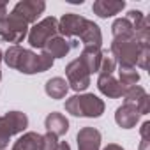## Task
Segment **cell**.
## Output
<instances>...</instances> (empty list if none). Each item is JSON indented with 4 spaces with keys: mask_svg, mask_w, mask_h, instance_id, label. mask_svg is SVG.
Listing matches in <instances>:
<instances>
[{
    "mask_svg": "<svg viewBox=\"0 0 150 150\" xmlns=\"http://www.w3.org/2000/svg\"><path fill=\"white\" fill-rule=\"evenodd\" d=\"M118 81L124 88L132 87L139 81V72L136 67H118Z\"/></svg>",
    "mask_w": 150,
    "mask_h": 150,
    "instance_id": "cell-22",
    "label": "cell"
},
{
    "mask_svg": "<svg viewBox=\"0 0 150 150\" xmlns=\"http://www.w3.org/2000/svg\"><path fill=\"white\" fill-rule=\"evenodd\" d=\"M148 57H150V44H141L136 65H139L141 69H146L148 67Z\"/></svg>",
    "mask_w": 150,
    "mask_h": 150,
    "instance_id": "cell-24",
    "label": "cell"
},
{
    "mask_svg": "<svg viewBox=\"0 0 150 150\" xmlns=\"http://www.w3.org/2000/svg\"><path fill=\"white\" fill-rule=\"evenodd\" d=\"M44 9H46V4L42 0H21V2H18L14 6V9L11 13L30 25V23L37 21V18L44 13Z\"/></svg>",
    "mask_w": 150,
    "mask_h": 150,
    "instance_id": "cell-7",
    "label": "cell"
},
{
    "mask_svg": "<svg viewBox=\"0 0 150 150\" xmlns=\"http://www.w3.org/2000/svg\"><path fill=\"white\" fill-rule=\"evenodd\" d=\"M104 101L94 94H80L72 96L65 101V111L72 117H87V118H99L104 113Z\"/></svg>",
    "mask_w": 150,
    "mask_h": 150,
    "instance_id": "cell-2",
    "label": "cell"
},
{
    "mask_svg": "<svg viewBox=\"0 0 150 150\" xmlns=\"http://www.w3.org/2000/svg\"><path fill=\"white\" fill-rule=\"evenodd\" d=\"M74 46H76V42H74V41H67L62 35H55L53 39H50L46 42V46L42 48V51L48 53L55 60V58H64Z\"/></svg>",
    "mask_w": 150,
    "mask_h": 150,
    "instance_id": "cell-12",
    "label": "cell"
},
{
    "mask_svg": "<svg viewBox=\"0 0 150 150\" xmlns=\"http://www.w3.org/2000/svg\"><path fill=\"white\" fill-rule=\"evenodd\" d=\"M28 35V23H25L21 18L14 16L13 13L7 14L4 20H0V37L6 42H21Z\"/></svg>",
    "mask_w": 150,
    "mask_h": 150,
    "instance_id": "cell-5",
    "label": "cell"
},
{
    "mask_svg": "<svg viewBox=\"0 0 150 150\" xmlns=\"http://www.w3.org/2000/svg\"><path fill=\"white\" fill-rule=\"evenodd\" d=\"M78 37L81 39V42H83L85 46L101 48V44H103V34H101V28H99L97 23H94V21H90V20L85 21V27H83V30H81V34H80Z\"/></svg>",
    "mask_w": 150,
    "mask_h": 150,
    "instance_id": "cell-18",
    "label": "cell"
},
{
    "mask_svg": "<svg viewBox=\"0 0 150 150\" xmlns=\"http://www.w3.org/2000/svg\"><path fill=\"white\" fill-rule=\"evenodd\" d=\"M78 150H101V132L96 127H83L76 134Z\"/></svg>",
    "mask_w": 150,
    "mask_h": 150,
    "instance_id": "cell-11",
    "label": "cell"
},
{
    "mask_svg": "<svg viewBox=\"0 0 150 150\" xmlns=\"http://www.w3.org/2000/svg\"><path fill=\"white\" fill-rule=\"evenodd\" d=\"M13 150H42V134L25 132L18 141H14Z\"/></svg>",
    "mask_w": 150,
    "mask_h": 150,
    "instance_id": "cell-19",
    "label": "cell"
},
{
    "mask_svg": "<svg viewBox=\"0 0 150 150\" xmlns=\"http://www.w3.org/2000/svg\"><path fill=\"white\" fill-rule=\"evenodd\" d=\"M0 124L9 132V136H14L28 127V117L21 111H7L4 117H0Z\"/></svg>",
    "mask_w": 150,
    "mask_h": 150,
    "instance_id": "cell-10",
    "label": "cell"
},
{
    "mask_svg": "<svg viewBox=\"0 0 150 150\" xmlns=\"http://www.w3.org/2000/svg\"><path fill=\"white\" fill-rule=\"evenodd\" d=\"M117 69V62L111 57V53L108 50H103V60L99 65V74H113Z\"/></svg>",
    "mask_w": 150,
    "mask_h": 150,
    "instance_id": "cell-23",
    "label": "cell"
},
{
    "mask_svg": "<svg viewBox=\"0 0 150 150\" xmlns=\"http://www.w3.org/2000/svg\"><path fill=\"white\" fill-rule=\"evenodd\" d=\"M103 150H124L120 145H117V143H110V145H106Z\"/></svg>",
    "mask_w": 150,
    "mask_h": 150,
    "instance_id": "cell-29",
    "label": "cell"
},
{
    "mask_svg": "<svg viewBox=\"0 0 150 150\" xmlns=\"http://www.w3.org/2000/svg\"><path fill=\"white\" fill-rule=\"evenodd\" d=\"M124 7H125L124 0H97L92 6V11L99 18H110V16L118 14Z\"/></svg>",
    "mask_w": 150,
    "mask_h": 150,
    "instance_id": "cell-16",
    "label": "cell"
},
{
    "mask_svg": "<svg viewBox=\"0 0 150 150\" xmlns=\"http://www.w3.org/2000/svg\"><path fill=\"white\" fill-rule=\"evenodd\" d=\"M6 16H7V4L0 2V20H4Z\"/></svg>",
    "mask_w": 150,
    "mask_h": 150,
    "instance_id": "cell-28",
    "label": "cell"
},
{
    "mask_svg": "<svg viewBox=\"0 0 150 150\" xmlns=\"http://www.w3.org/2000/svg\"><path fill=\"white\" fill-rule=\"evenodd\" d=\"M97 88L103 96L110 99H118L124 94V87L117 78H113V74H99L97 78Z\"/></svg>",
    "mask_w": 150,
    "mask_h": 150,
    "instance_id": "cell-13",
    "label": "cell"
},
{
    "mask_svg": "<svg viewBox=\"0 0 150 150\" xmlns=\"http://www.w3.org/2000/svg\"><path fill=\"white\" fill-rule=\"evenodd\" d=\"M139 111L136 110V106H132V104H127V103H124L120 108H117V111H115V122L122 127V129H132L136 124H138V120H139Z\"/></svg>",
    "mask_w": 150,
    "mask_h": 150,
    "instance_id": "cell-14",
    "label": "cell"
},
{
    "mask_svg": "<svg viewBox=\"0 0 150 150\" xmlns=\"http://www.w3.org/2000/svg\"><path fill=\"white\" fill-rule=\"evenodd\" d=\"M58 145V138L51 132L42 134V150H53Z\"/></svg>",
    "mask_w": 150,
    "mask_h": 150,
    "instance_id": "cell-25",
    "label": "cell"
},
{
    "mask_svg": "<svg viewBox=\"0 0 150 150\" xmlns=\"http://www.w3.org/2000/svg\"><path fill=\"white\" fill-rule=\"evenodd\" d=\"M44 90H46V94L51 99H64L67 96V92H69V85H67V81L64 78L55 76V78H51V80L46 81Z\"/></svg>",
    "mask_w": 150,
    "mask_h": 150,
    "instance_id": "cell-21",
    "label": "cell"
},
{
    "mask_svg": "<svg viewBox=\"0 0 150 150\" xmlns=\"http://www.w3.org/2000/svg\"><path fill=\"white\" fill-rule=\"evenodd\" d=\"M2 60H4V53H2V50H0V64H2ZM0 80H2V72H0Z\"/></svg>",
    "mask_w": 150,
    "mask_h": 150,
    "instance_id": "cell-30",
    "label": "cell"
},
{
    "mask_svg": "<svg viewBox=\"0 0 150 150\" xmlns=\"http://www.w3.org/2000/svg\"><path fill=\"white\" fill-rule=\"evenodd\" d=\"M44 127H46L48 132H51V134H55V136L58 138V136L67 134V131H69V120H67L62 113L51 111V113L44 118Z\"/></svg>",
    "mask_w": 150,
    "mask_h": 150,
    "instance_id": "cell-17",
    "label": "cell"
},
{
    "mask_svg": "<svg viewBox=\"0 0 150 150\" xmlns=\"http://www.w3.org/2000/svg\"><path fill=\"white\" fill-rule=\"evenodd\" d=\"M53 150H71V145H69L67 141H58V145H57Z\"/></svg>",
    "mask_w": 150,
    "mask_h": 150,
    "instance_id": "cell-27",
    "label": "cell"
},
{
    "mask_svg": "<svg viewBox=\"0 0 150 150\" xmlns=\"http://www.w3.org/2000/svg\"><path fill=\"white\" fill-rule=\"evenodd\" d=\"M65 76H67L69 88H72L74 92H83L90 85V72L87 71V67L78 58L67 64V67H65Z\"/></svg>",
    "mask_w": 150,
    "mask_h": 150,
    "instance_id": "cell-6",
    "label": "cell"
},
{
    "mask_svg": "<svg viewBox=\"0 0 150 150\" xmlns=\"http://www.w3.org/2000/svg\"><path fill=\"white\" fill-rule=\"evenodd\" d=\"M55 35H58V20L55 16H48L44 20H41L39 23H35L30 30H28V44L32 48H44L46 42L50 39H53Z\"/></svg>",
    "mask_w": 150,
    "mask_h": 150,
    "instance_id": "cell-4",
    "label": "cell"
},
{
    "mask_svg": "<svg viewBox=\"0 0 150 150\" xmlns=\"http://www.w3.org/2000/svg\"><path fill=\"white\" fill-rule=\"evenodd\" d=\"M122 97H124V103L136 106L139 115H146L150 111V97L143 87H139V85L127 87V88H124Z\"/></svg>",
    "mask_w": 150,
    "mask_h": 150,
    "instance_id": "cell-8",
    "label": "cell"
},
{
    "mask_svg": "<svg viewBox=\"0 0 150 150\" xmlns=\"http://www.w3.org/2000/svg\"><path fill=\"white\" fill-rule=\"evenodd\" d=\"M4 60L11 69H16L23 74H37V72H44L48 69L53 67V58L48 53H34L30 50L21 48L20 44H13L7 48V51L4 53Z\"/></svg>",
    "mask_w": 150,
    "mask_h": 150,
    "instance_id": "cell-1",
    "label": "cell"
},
{
    "mask_svg": "<svg viewBox=\"0 0 150 150\" xmlns=\"http://www.w3.org/2000/svg\"><path fill=\"white\" fill-rule=\"evenodd\" d=\"M139 48L141 44L136 39H127V41L113 39L110 53L115 58V62L118 64V67H136Z\"/></svg>",
    "mask_w": 150,
    "mask_h": 150,
    "instance_id": "cell-3",
    "label": "cell"
},
{
    "mask_svg": "<svg viewBox=\"0 0 150 150\" xmlns=\"http://www.w3.org/2000/svg\"><path fill=\"white\" fill-rule=\"evenodd\" d=\"M111 34H113V39H120V41L136 39L134 28H132V25L127 18H117L111 25Z\"/></svg>",
    "mask_w": 150,
    "mask_h": 150,
    "instance_id": "cell-20",
    "label": "cell"
},
{
    "mask_svg": "<svg viewBox=\"0 0 150 150\" xmlns=\"http://www.w3.org/2000/svg\"><path fill=\"white\" fill-rule=\"evenodd\" d=\"M9 139H11L9 132L4 129V125H2V124H0V150H4V148L9 145Z\"/></svg>",
    "mask_w": 150,
    "mask_h": 150,
    "instance_id": "cell-26",
    "label": "cell"
},
{
    "mask_svg": "<svg viewBox=\"0 0 150 150\" xmlns=\"http://www.w3.org/2000/svg\"><path fill=\"white\" fill-rule=\"evenodd\" d=\"M85 21H87V18H83L80 14L67 13L58 20V34L62 37H76L81 34Z\"/></svg>",
    "mask_w": 150,
    "mask_h": 150,
    "instance_id": "cell-9",
    "label": "cell"
},
{
    "mask_svg": "<svg viewBox=\"0 0 150 150\" xmlns=\"http://www.w3.org/2000/svg\"><path fill=\"white\" fill-rule=\"evenodd\" d=\"M78 60L87 67V71L90 74L92 72H99V65H101V60H103V50L101 48H94V46H85L81 50Z\"/></svg>",
    "mask_w": 150,
    "mask_h": 150,
    "instance_id": "cell-15",
    "label": "cell"
}]
</instances>
